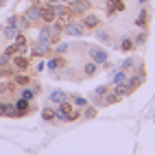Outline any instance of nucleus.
Masks as SVG:
<instances>
[{"label": "nucleus", "mask_w": 155, "mask_h": 155, "mask_svg": "<svg viewBox=\"0 0 155 155\" xmlns=\"http://www.w3.org/2000/svg\"><path fill=\"white\" fill-rule=\"evenodd\" d=\"M70 96L66 94L64 90H55L53 94H50V103H55V105H59V103H64V101H68Z\"/></svg>", "instance_id": "f3484780"}, {"label": "nucleus", "mask_w": 155, "mask_h": 155, "mask_svg": "<svg viewBox=\"0 0 155 155\" xmlns=\"http://www.w3.org/2000/svg\"><path fill=\"white\" fill-rule=\"evenodd\" d=\"M11 64H13V68H15V70H20V72H24V70H26V68L31 66V59L18 53V55H13V57H11Z\"/></svg>", "instance_id": "423d86ee"}, {"label": "nucleus", "mask_w": 155, "mask_h": 155, "mask_svg": "<svg viewBox=\"0 0 155 155\" xmlns=\"http://www.w3.org/2000/svg\"><path fill=\"white\" fill-rule=\"evenodd\" d=\"M42 120H46V122L55 120V109H53V107H44V109H42Z\"/></svg>", "instance_id": "b1692460"}, {"label": "nucleus", "mask_w": 155, "mask_h": 155, "mask_svg": "<svg viewBox=\"0 0 155 155\" xmlns=\"http://www.w3.org/2000/svg\"><path fill=\"white\" fill-rule=\"evenodd\" d=\"M37 39L39 42H46V44H50V39H53V28H50V24H46L44 22V26L39 28V35H37ZM53 46V44H50Z\"/></svg>", "instance_id": "9b49d317"}, {"label": "nucleus", "mask_w": 155, "mask_h": 155, "mask_svg": "<svg viewBox=\"0 0 155 155\" xmlns=\"http://www.w3.org/2000/svg\"><path fill=\"white\" fill-rule=\"evenodd\" d=\"M96 31V37L101 39V42H111V33L107 28H94Z\"/></svg>", "instance_id": "4be33fe9"}, {"label": "nucleus", "mask_w": 155, "mask_h": 155, "mask_svg": "<svg viewBox=\"0 0 155 155\" xmlns=\"http://www.w3.org/2000/svg\"><path fill=\"white\" fill-rule=\"evenodd\" d=\"M120 11H125V0H109L107 2V15L120 13Z\"/></svg>", "instance_id": "9d476101"}, {"label": "nucleus", "mask_w": 155, "mask_h": 155, "mask_svg": "<svg viewBox=\"0 0 155 155\" xmlns=\"http://www.w3.org/2000/svg\"><path fill=\"white\" fill-rule=\"evenodd\" d=\"M138 2H142V5H147V2H149V0H138Z\"/></svg>", "instance_id": "473e14b6"}, {"label": "nucleus", "mask_w": 155, "mask_h": 155, "mask_svg": "<svg viewBox=\"0 0 155 155\" xmlns=\"http://www.w3.org/2000/svg\"><path fill=\"white\" fill-rule=\"evenodd\" d=\"M22 20H24V22H28L31 26H35L37 22H42V7H37V5L28 7L26 11H24V15H22Z\"/></svg>", "instance_id": "7ed1b4c3"}, {"label": "nucleus", "mask_w": 155, "mask_h": 155, "mask_svg": "<svg viewBox=\"0 0 155 155\" xmlns=\"http://www.w3.org/2000/svg\"><path fill=\"white\" fill-rule=\"evenodd\" d=\"M120 68H122V70H133V68H136V59H133V57H127V59L120 64Z\"/></svg>", "instance_id": "393cba45"}, {"label": "nucleus", "mask_w": 155, "mask_h": 155, "mask_svg": "<svg viewBox=\"0 0 155 155\" xmlns=\"http://www.w3.org/2000/svg\"><path fill=\"white\" fill-rule=\"evenodd\" d=\"M81 24L85 26V31H94V28H98V24H101V18L96 15V13H83V20H81Z\"/></svg>", "instance_id": "39448f33"}, {"label": "nucleus", "mask_w": 155, "mask_h": 155, "mask_svg": "<svg viewBox=\"0 0 155 155\" xmlns=\"http://www.w3.org/2000/svg\"><path fill=\"white\" fill-rule=\"evenodd\" d=\"M13 42H15L18 46H26V35H24V33H18V35L13 37Z\"/></svg>", "instance_id": "cd10ccee"}, {"label": "nucleus", "mask_w": 155, "mask_h": 155, "mask_svg": "<svg viewBox=\"0 0 155 155\" xmlns=\"http://www.w3.org/2000/svg\"><path fill=\"white\" fill-rule=\"evenodd\" d=\"M64 33H66L68 37H83L87 31H85V26L81 24V22H74V20H70V22L64 26Z\"/></svg>", "instance_id": "20e7f679"}, {"label": "nucleus", "mask_w": 155, "mask_h": 155, "mask_svg": "<svg viewBox=\"0 0 155 155\" xmlns=\"http://www.w3.org/2000/svg\"><path fill=\"white\" fill-rule=\"evenodd\" d=\"M55 20H57L55 5H46V7H42V22H46V24H53Z\"/></svg>", "instance_id": "0eeeda50"}, {"label": "nucleus", "mask_w": 155, "mask_h": 155, "mask_svg": "<svg viewBox=\"0 0 155 155\" xmlns=\"http://www.w3.org/2000/svg\"><path fill=\"white\" fill-rule=\"evenodd\" d=\"M109 92V85H98L96 90H94V101L96 103H103V96H105Z\"/></svg>", "instance_id": "aec40b11"}, {"label": "nucleus", "mask_w": 155, "mask_h": 155, "mask_svg": "<svg viewBox=\"0 0 155 155\" xmlns=\"http://www.w3.org/2000/svg\"><path fill=\"white\" fill-rule=\"evenodd\" d=\"M147 28H142V33H138L136 37H133V44H136V46H144V44H147Z\"/></svg>", "instance_id": "5701e85b"}, {"label": "nucleus", "mask_w": 155, "mask_h": 155, "mask_svg": "<svg viewBox=\"0 0 155 155\" xmlns=\"http://www.w3.org/2000/svg\"><path fill=\"white\" fill-rule=\"evenodd\" d=\"M133 24H136L138 28H147L149 26V9H142V11L136 15V22Z\"/></svg>", "instance_id": "ddd939ff"}, {"label": "nucleus", "mask_w": 155, "mask_h": 155, "mask_svg": "<svg viewBox=\"0 0 155 155\" xmlns=\"http://www.w3.org/2000/svg\"><path fill=\"white\" fill-rule=\"evenodd\" d=\"M20 33V26H11V24H7V28L2 31V35L9 39V42H13V37Z\"/></svg>", "instance_id": "a211bd4d"}, {"label": "nucleus", "mask_w": 155, "mask_h": 155, "mask_svg": "<svg viewBox=\"0 0 155 155\" xmlns=\"http://www.w3.org/2000/svg\"><path fill=\"white\" fill-rule=\"evenodd\" d=\"M50 53V44H46V42H35V46H33V50H31V55L33 57H44V55H48Z\"/></svg>", "instance_id": "6e6552de"}, {"label": "nucleus", "mask_w": 155, "mask_h": 155, "mask_svg": "<svg viewBox=\"0 0 155 155\" xmlns=\"http://www.w3.org/2000/svg\"><path fill=\"white\" fill-rule=\"evenodd\" d=\"M37 7H46V5H53V0H35Z\"/></svg>", "instance_id": "7c9ffc66"}, {"label": "nucleus", "mask_w": 155, "mask_h": 155, "mask_svg": "<svg viewBox=\"0 0 155 155\" xmlns=\"http://www.w3.org/2000/svg\"><path fill=\"white\" fill-rule=\"evenodd\" d=\"M96 72H98V64H94L92 59L83 64V74H85V79H92V77L96 74Z\"/></svg>", "instance_id": "4468645a"}, {"label": "nucleus", "mask_w": 155, "mask_h": 155, "mask_svg": "<svg viewBox=\"0 0 155 155\" xmlns=\"http://www.w3.org/2000/svg\"><path fill=\"white\" fill-rule=\"evenodd\" d=\"M96 116V107H83V118H94Z\"/></svg>", "instance_id": "bb28decb"}, {"label": "nucleus", "mask_w": 155, "mask_h": 155, "mask_svg": "<svg viewBox=\"0 0 155 155\" xmlns=\"http://www.w3.org/2000/svg\"><path fill=\"white\" fill-rule=\"evenodd\" d=\"M46 66H48V70H59V68H64L66 66V59L61 57V55H55V57H50L48 61H46Z\"/></svg>", "instance_id": "f8f14e48"}, {"label": "nucleus", "mask_w": 155, "mask_h": 155, "mask_svg": "<svg viewBox=\"0 0 155 155\" xmlns=\"http://www.w3.org/2000/svg\"><path fill=\"white\" fill-rule=\"evenodd\" d=\"M53 2H61V5H68L70 0H53Z\"/></svg>", "instance_id": "2f4dec72"}, {"label": "nucleus", "mask_w": 155, "mask_h": 155, "mask_svg": "<svg viewBox=\"0 0 155 155\" xmlns=\"http://www.w3.org/2000/svg\"><path fill=\"white\" fill-rule=\"evenodd\" d=\"M2 55H7V57H13V55H18V44L13 42V44H9L7 48H5V53Z\"/></svg>", "instance_id": "a878e982"}, {"label": "nucleus", "mask_w": 155, "mask_h": 155, "mask_svg": "<svg viewBox=\"0 0 155 155\" xmlns=\"http://www.w3.org/2000/svg\"><path fill=\"white\" fill-rule=\"evenodd\" d=\"M118 48L122 50V53H131V50L136 48V44H133V37H122L120 44H118Z\"/></svg>", "instance_id": "2eb2a0df"}, {"label": "nucleus", "mask_w": 155, "mask_h": 155, "mask_svg": "<svg viewBox=\"0 0 155 155\" xmlns=\"http://www.w3.org/2000/svg\"><path fill=\"white\" fill-rule=\"evenodd\" d=\"M87 57L94 61V64L103 66V64H105V61L109 59V53H107L105 48H101V46H94V44H92V46H87Z\"/></svg>", "instance_id": "f257e3e1"}, {"label": "nucleus", "mask_w": 155, "mask_h": 155, "mask_svg": "<svg viewBox=\"0 0 155 155\" xmlns=\"http://www.w3.org/2000/svg\"><path fill=\"white\" fill-rule=\"evenodd\" d=\"M18 22H20V18H18V15H11V18L7 20V24H11V26H20Z\"/></svg>", "instance_id": "c756f323"}, {"label": "nucleus", "mask_w": 155, "mask_h": 155, "mask_svg": "<svg viewBox=\"0 0 155 155\" xmlns=\"http://www.w3.org/2000/svg\"><path fill=\"white\" fill-rule=\"evenodd\" d=\"M127 70H122V68H118V70H114V74H111V85H125L127 83Z\"/></svg>", "instance_id": "1a4fd4ad"}, {"label": "nucleus", "mask_w": 155, "mask_h": 155, "mask_svg": "<svg viewBox=\"0 0 155 155\" xmlns=\"http://www.w3.org/2000/svg\"><path fill=\"white\" fill-rule=\"evenodd\" d=\"M90 7H92L90 0H70L68 2V11L72 15H83V13L90 11Z\"/></svg>", "instance_id": "f03ea898"}, {"label": "nucleus", "mask_w": 155, "mask_h": 155, "mask_svg": "<svg viewBox=\"0 0 155 155\" xmlns=\"http://www.w3.org/2000/svg\"><path fill=\"white\" fill-rule=\"evenodd\" d=\"M20 96H22V98H26V101H33L37 94H35V90H33V87L22 85V90H20Z\"/></svg>", "instance_id": "412c9836"}, {"label": "nucleus", "mask_w": 155, "mask_h": 155, "mask_svg": "<svg viewBox=\"0 0 155 155\" xmlns=\"http://www.w3.org/2000/svg\"><path fill=\"white\" fill-rule=\"evenodd\" d=\"M13 83L15 85H31V77L26 72H15L13 74Z\"/></svg>", "instance_id": "dca6fc26"}, {"label": "nucleus", "mask_w": 155, "mask_h": 155, "mask_svg": "<svg viewBox=\"0 0 155 155\" xmlns=\"http://www.w3.org/2000/svg\"><path fill=\"white\" fill-rule=\"evenodd\" d=\"M103 2H109V0H103Z\"/></svg>", "instance_id": "72a5a7b5"}, {"label": "nucleus", "mask_w": 155, "mask_h": 155, "mask_svg": "<svg viewBox=\"0 0 155 155\" xmlns=\"http://www.w3.org/2000/svg\"><path fill=\"white\" fill-rule=\"evenodd\" d=\"M70 103H72V105H74V107H79V109L87 107V98H85V96H79V94L70 96Z\"/></svg>", "instance_id": "6ab92c4d"}, {"label": "nucleus", "mask_w": 155, "mask_h": 155, "mask_svg": "<svg viewBox=\"0 0 155 155\" xmlns=\"http://www.w3.org/2000/svg\"><path fill=\"white\" fill-rule=\"evenodd\" d=\"M68 48H70V46H68L66 42H64V44H57V48H55V53H57V55H64V53H66Z\"/></svg>", "instance_id": "c85d7f7f"}]
</instances>
